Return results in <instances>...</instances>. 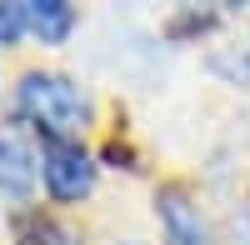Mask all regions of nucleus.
<instances>
[{"instance_id":"6","label":"nucleus","mask_w":250,"mask_h":245,"mask_svg":"<svg viewBox=\"0 0 250 245\" xmlns=\"http://www.w3.org/2000/svg\"><path fill=\"white\" fill-rule=\"evenodd\" d=\"M20 30H25V15H20V0H0V45H15Z\"/></svg>"},{"instance_id":"1","label":"nucleus","mask_w":250,"mask_h":245,"mask_svg":"<svg viewBox=\"0 0 250 245\" xmlns=\"http://www.w3.org/2000/svg\"><path fill=\"white\" fill-rule=\"evenodd\" d=\"M20 115L45 140H80V130H85V95L65 75H25Z\"/></svg>"},{"instance_id":"2","label":"nucleus","mask_w":250,"mask_h":245,"mask_svg":"<svg viewBox=\"0 0 250 245\" xmlns=\"http://www.w3.org/2000/svg\"><path fill=\"white\" fill-rule=\"evenodd\" d=\"M40 180H45L50 200L70 205V200L90 195L95 165H90V155L80 150V140H45V145H40Z\"/></svg>"},{"instance_id":"7","label":"nucleus","mask_w":250,"mask_h":245,"mask_svg":"<svg viewBox=\"0 0 250 245\" xmlns=\"http://www.w3.org/2000/svg\"><path fill=\"white\" fill-rule=\"evenodd\" d=\"M25 245H75V240H70V230H60V225L45 220V225H35V230L25 235Z\"/></svg>"},{"instance_id":"5","label":"nucleus","mask_w":250,"mask_h":245,"mask_svg":"<svg viewBox=\"0 0 250 245\" xmlns=\"http://www.w3.org/2000/svg\"><path fill=\"white\" fill-rule=\"evenodd\" d=\"M35 175H40V155L15 130H5V135H0V185L15 190V195H25L35 185Z\"/></svg>"},{"instance_id":"3","label":"nucleus","mask_w":250,"mask_h":245,"mask_svg":"<svg viewBox=\"0 0 250 245\" xmlns=\"http://www.w3.org/2000/svg\"><path fill=\"white\" fill-rule=\"evenodd\" d=\"M160 225H165V245H210V225L200 220V205H190L180 190L160 195Z\"/></svg>"},{"instance_id":"4","label":"nucleus","mask_w":250,"mask_h":245,"mask_svg":"<svg viewBox=\"0 0 250 245\" xmlns=\"http://www.w3.org/2000/svg\"><path fill=\"white\" fill-rule=\"evenodd\" d=\"M20 15H25V30L40 35L45 45H60V40L75 30L70 0H20Z\"/></svg>"}]
</instances>
